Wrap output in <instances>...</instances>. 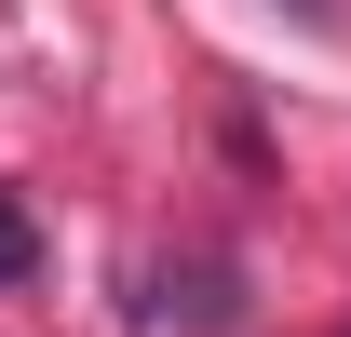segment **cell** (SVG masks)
I'll list each match as a JSON object with an SVG mask.
<instances>
[{
  "label": "cell",
  "mask_w": 351,
  "mask_h": 337,
  "mask_svg": "<svg viewBox=\"0 0 351 337\" xmlns=\"http://www.w3.org/2000/svg\"><path fill=\"white\" fill-rule=\"evenodd\" d=\"M27 270H41V243H27V216L0 203V284H27Z\"/></svg>",
  "instance_id": "6da1fadb"
}]
</instances>
